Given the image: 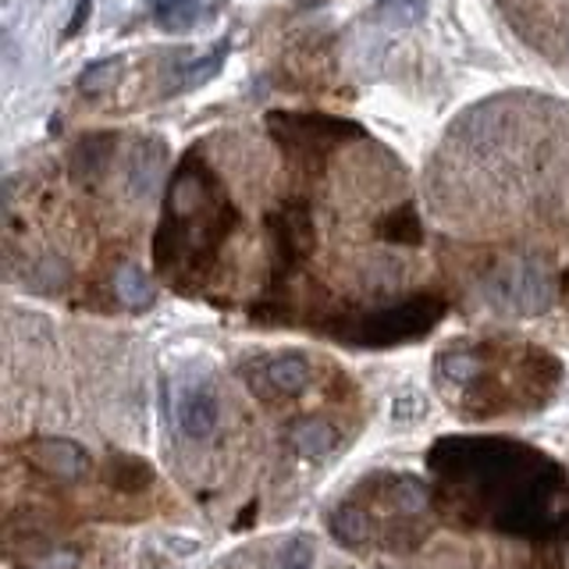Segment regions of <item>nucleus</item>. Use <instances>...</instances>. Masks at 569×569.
<instances>
[{
    "label": "nucleus",
    "instance_id": "5",
    "mask_svg": "<svg viewBox=\"0 0 569 569\" xmlns=\"http://www.w3.org/2000/svg\"><path fill=\"white\" fill-rule=\"evenodd\" d=\"M22 456L58 480H79L90 474V452L72 438H32L22 445Z\"/></svg>",
    "mask_w": 569,
    "mask_h": 569
},
{
    "label": "nucleus",
    "instance_id": "14",
    "mask_svg": "<svg viewBox=\"0 0 569 569\" xmlns=\"http://www.w3.org/2000/svg\"><path fill=\"white\" fill-rule=\"evenodd\" d=\"M389 501L403 516H416V513L427 509V488L416 477H395L392 492H389Z\"/></svg>",
    "mask_w": 569,
    "mask_h": 569
},
{
    "label": "nucleus",
    "instance_id": "13",
    "mask_svg": "<svg viewBox=\"0 0 569 569\" xmlns=\"http://www.w3.org/2000/svg\"><path fill=\"white\" fill-rule=\"evenodd\" d=\"M438 374L448 384H474L484 374V360L477 353H463V349H456V353H445L438 360Z\"/></svg>",
    "mask_w": 569,
    "mask_h": 569
},
{
    "label": "nucleus",
    "instance_id": "18",
    "mask_svg": "<svg viewBox=\"0 0 569 569\" xmlns=\"http://www.w3.org/2000/svg\"><path fill=\"white\" fill-rule=\"evenodd\" d=\"M303 4H321V0H303Z\"/></svg>",
    "mask_w": 569,
    "mask_h": 569
},
{
    "label": "nucleus",
    "instance_id": "10",
    "mask_svg": "<svg viewBox=\"0 0 569 569\" xmlns=\"http://www.w3.org/2000/svg\"><path fill=\"white\" fill-rule=\"evenodd\" d=\"M292 445L299 456H328V452L339 445V427L331 421H321V416H307V421H299L292 427Z\"/></svg>",
    "mask_w": 569,
    "mask_h": 569
},
{
    "label": "nucleus",
    "instance_id": "16",
    "mask_svg": "<svg viewBox=\"0 0 569 569\" xmlns=\"http://www.w3.org/2000/svg\"><path fill=\"white\" fill-rule=\"evenodd\" d=\"M75 562H79V551H58V556H46V559H40L32 569H75Z\"/></svg>",
    "mask_w": 569,
    "mask_h": 569
},
{
    "label": "nucleus",
    "instance_id": "6",
    "mask_svg": "<svg viewBox=\"0 0 569 569\" xmlns=\"http://www.w3.org/2000/svg\"><path fill=\"white\" fill-rule=\"evenodd\" d=\"M217 424H221V406H217V395L210 389L193 384L178 395V427L189 442H207Z\"/></svg>",
    "mask_w": 569,
    "mask_h": 569
},
{
    "label": "nucleus",
    "instance_id": "4",
    "mask_svg": "<svg viewBox=\"0 0 569 569\" xmlns=\"http://www.w3.org/2000/svg\"><path fill=\"white\" fill-rule=\"evenodd\" d=\"M488 296L516 313H541L551 303V275L538 260H513L492 275Z\"/></svg>",
    "mask_w": 569,
    "mask_h": 569
},
{
    "label": "nucleus",
    "instance_id": "17",
    "mask_svg": "<svg viewBox=\"0 0 569 569\" xmlns=\"http://www.w3.org/2000/svg\"><path fill=\"white\" fill-rule=\"evenodd\" d=\"M254 516H257V501H254V506H246L242 513H239V520H236V530H242L249 520H254Z\"/></svg>",
    "mask_w": 569,
    "mask_h": 569
},
{
    "label": "nucleus",
    "instance_id": "7",
    "mask_svg": "<svg viewBox=\"0 0 569 569\" xmlns=\"http://www.w3.org/2000/svg\"><path fill=\"white\" fill-rule=\"evenodd\" d=\"M260 377L267 389L263 392H278V395H296V392H303L313 371H310V363L303 353H278L271 360H263L260 366Z\"/></svg>",
    "mask_w": 569,
    "mask_h": 569
},
{
    "label": "nucleus",
    "instance_id": "2",
    "mask_svg": "<svg viewBox=\"0 0 569 569\" xmlns=\"http://www.w3.org/2000/svg\"><path fill=\"white\" fill-rule=\"evenodd\" d=\"M267 128H271L275 143L284 154V164H289L296 178H313L334 149L366 136L360 125L331 118V114H271Z\"/></svg>",
    "mask_w": 569,
    "mask_h": 569
},
{
    "label": "nucleus",
    "instance_id": "8",
    "mask_svg": "<svg viewBox=\"0 0 569 569\" xmlns=\"http://www.w3.org/2000/svg\"><path fill=\"white\" fill-rule=\"evenodd\" d=\"M374 231L392 246H421L424 242V225H421V214H416L413 204L389 207L377 217Z\"/></svg>",
    "mask_w": 569,
    "mask_h": 569
},
{
    "label": "nucleus",
    "instance_id": "11",
    "mask_svg": "<svg viewBox=\"0 0 569 569\" xmlns=\"http://www.w3.org/2000/svg\"><path fill=\"white\" fill-rule=\"evenodd\" d=\"M114 292H118L122 303L128 307H149L154 303V281L143 275V267L125 263L118 275H114Z\"/></svg>",
    "mask_w": 569,
    "mask_h": 569
},
{
    "label": "nucleus",
    "instance_id": "3",
    "mask_svg": "<svg viewBox=\"0 0 569 569\" xmlns=\"http://www.w3.org/2000/svg\"><path fill=\"white\" fill-rule=\"evenodd\" d=\"M445 317V299L438 296H413L406 303L377 310L363 317L345 331V339L360 345H395V342H413L424 331H431Z\"/></svg>",
    "mask_w": 569,
    "mask_h": 569
},
{
    "label": "nucleus",
    "instance_id": "15",
    "mask_svg": "<svg viewBox=\"0 0 569 569\" xmlns=\"http://www.w3.org/2000/svg\"><path fill=\"white\" fill-rule=\"evenodd\" d=\"M278 569H313V545L296 534L278 548Z\"/></svg>",
    "mask_w": 569,
    "mask_h": 569
},
{
    "label": "nucleus",
    "instance_id": "1",
    "mask_svg": "<svg viewBox=\"0 0 569 569\" xmlns=\"http://www.w3.org/2000/svg\"><path fill=\"white\" fill-rule=\"evenodd\" d=\"M239 210L225 189V178L214 172L204 146H193L178 161L167 186L164 221L154 239V260L161 275L199 278L214 263L221 242L236 231Z\"/></svg>",
    "mask_w": 569,
    "mask_h": 569
},
{
    "label": "nucleus",
    "instance_id": "9",
    "mask_svg": "<svg viewBox=\"0 0 569 569\" xmlns=\"http://www.w3.org/2000/svg\"><path fill=\"white\" fill-rule=\"evenodd\" d=\"M104 480L122 495H139L154 484V466L139 456H111L104 466Z\"/></svg>",
    "mask_w": 569,
    "mask_h": 569
},
{
    "label": "nucleus",
    "instance_id": "12",
    "mask_svg": "<svg viewBox=\"0 0 569 569\" xmlns=\"http://www.w3.org/2000/svg\"><path fill=\"white\" fill-rule=\"evenodd\" d=\"M328 524H331V534H334V538H339L342 545H363L366 538H371V530H374L371 516H366L363 509H356V506L334 509Z\"/></svg>",
    "mask_w": 569,
    "mask_h": 569
}]
</instances>
